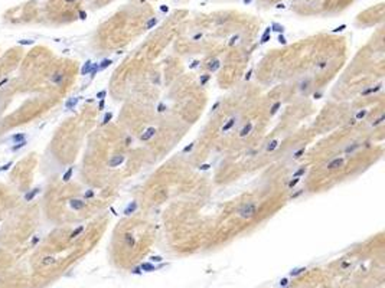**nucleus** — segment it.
<instances>
[{
  "mask_svg": "<svg viewBox=\"0 0 385 288\" xmlns=\"http://www.w3.org/2000/svg\"><path fill=\"white\" fill-rule=\"evenodd\" d=\"M206 67H208V69H209V71L215 72L218 68L221 67V63H219V61H218V59H212V61H209V62H208V65H206Z\"/></svg>",
  "mask_w": 385,
  "mask_h": 288,
  "instance_id": "obj_8",
  "label": "nucleus"
},
{
  "mask_svg": "<svg viewBox=\"0 0 385 288\" xmlns=\"http://www.w3.org/2000/svg\"><path fill=\"white\" fill-rule=\"evenodd\" d=\"M278 41H280L281 43H286V39L283 38V36H281V35H280V36H278Z\"/></svg>",
  "mask_w": 385,
  "mask_h": 288,
  "instance_id": "obj_38",
  "label": "nucleus"
},
{
  "mask_svg": "<svg viewBox=\"0 0 385 288\" xmlns=\"http://www.w3.org/2000/svg\"><path fill=\"white\" fill-rule=\"evenodd\" d=\"M273 28H274V30H277V32H283V30H284V28L280 26V25H274Z\"/></svg>",
  "mask_w": 385,
  "mask_h": 288,
  "instance_id": "obj_29",
  "label": "nucleus"
},
{
  "mask_svg": "<svg viewBox=\"0 0 385 288\" xmlns=\"http://www.w3.org/2000/svg\"><path fill=\"white\" fill-rule=\"evenodd\" d=\"M192 148H193V143H192V144H189V146H186V147H185V148H183V153H189V151L192 150Z\"/></svg>",
  "mask_w": 385,
  "mask_h": 288,
  "instance_id": "obj_28",
  "label": "nucleus"
},
{
  "mask_svg": "<svg viewBox=\"0 0 385 288\" xmlns=\"http://www.w3.org/2000/svg\"><path fill=\"white\" fill-rule=\"evenodd\" d=\"M219 105H221V102H219V101H217V102L214 104V107H212V111H215V110H217Z\"/></svg>",
  "mask_w": 385,
  "mask_h": 288,
  "instance_id": "obj_33",
  "label": "nucleus"
},
{
  "mask_svg": "<svg viewBox=\"0 0 385 288\" xmlns=\"http://www.w3.org/2000/svg\"><path fill=\"white\" fill-rule=\"evenodd\" d=\"M306 171H307V167H304V166H303V167H300V169H299V170H297V171H296V173H294V174H293V177H300V176H303V174H304Z\"/></svg>",
  "mask_w": 385,
  "mask_h": 288,
  "instance_id": "obj_14",
  "label": "nucleus"
},
{
  "mask_svg": "<svg viewBox=\"0 0 385 288\" xmlns=\"http://www.w3.org/2000/svg\"><path fill=\"white\" fill-rule=\"evenodd\" d=\"M278 147V140H271V141L268 143V146H267V151L268 153H271V151H274Z\"/></svg>",
  "mask_w": 385,
  "mask_h": 288,
  "instance_id": "obj_11",
  "label": "nucleus"
},
{
  "mask_svg": "<svg viewBox=\"0 0 385 288\" xmlns=\"http://www.w3.org/2000/svg\"><path fill=\"white\" fill-rule=\"evenodd\" d=\"M209 78H211V76L208 75V74H205V75H202V76H201V80H199V82H201V85H202V87H203V85H205V84L208 82V81H209Z\"/></svg>",
  "mask_w": 385,
  "mask_h": 288,
  "instance_id": "obj_17",
  "label": "nucleus"
},
{
  "mask_svg": "<svg viewBox=\"0 0 385 288\" xmlns=\"http://www.w3.org/2000/svg\"><path fill=\"white\" fill-rule=\"evenodd\" d=\"M131 141H133V140H131V137L129 135V137L126 138V146H130V144H131Z\"/></svg>",
  "mask_w": 385,
  "mask_h": 288,
  "instance_id": "obj_35",
  "label": "nucleus"
},
{
  "mask_svg": "<svg viewBox=\"0 0 385 288\" xmlns=\"http://www.w3.org/2000/svg\"><path fill=\"white\" fill-rule=\"evenodd\" d=\"M156 22H157V20H156V19H151V20H150V22H149V23H147V25H146V29H150V28H151V26H153V25H156Z\"/></svg>",
  "mask_w": 385,
  "mask_h": 288,
  "instance_id": "obj_26",
  "label": "nucleus"
},
{
  "mask_svg": "<svg viewBox=\"0 0 385 288\" xmlns=\"http://www.w3.org/2000/svg\"><path fill=\"white\" fill-rule=\"evenodd\" d=\"M257 203L254 202H247V203H243V205L238 208V216L243 217V219H251V217L256 216L257 213Z\"/></svg>",
  "mask_w": 385,
  "mask_h": 288,
  "instance_id": "obj_1",
  "label": "nucleus"
},
{
  "mask_svg": "<svg viewBox=\"0 0 385 288\" xmlns=\"http://www.w3.org/2000/svg\"><path fill=\"white\" fill-rule=\"evenodd\" d=\"M322 97V92H314V95H313V98H316V100H319Z\"/></svg>",
  "mask_w": 385,
  "mask_h": 288,
  "instance_id": "obj_34",
  "label": "nucleus"
},
{
  "mask_svg": "<svg viewBox=\"0 0 385 288\" xmlns=\"http://www.w3.org/2000/svg\"><path fill=\"white\" fill-rule=\"evenodd\" d=\"M303 154H304V148H300V150H297V151H296V153L293 154V159L297 160V159H300Z\"/></svg>",
  "mask_w": 385,
  "mask_h": 288,
  "instance_id": "obj_18",
  "label": "nucleus"
},
{
  "mask_svg": "<svg viewBox=\"0 0 385 288\" xmlns=\"http://www.w3.org/2000/svg\"><path fill=\"white\" fill-rule=\"evenodd\" d=\"M124 163V156L123 154H117V156H113L111 159L108 160V167H118L120 164Z\"/></svg>",
  "mask_w": 385,
  "mask_h": 288,
  "instance_id": "obj_2",
  "label": "nucleus"
},
{
  "mask_svg": "<svg viewBox=\"0 0 385 288\" xmlns=\"http://www.w3.org/2000/svg\"><path fill=\"white\" fill-rule=\"evenodd\" d=\"M196 65H198V61H195V62H193L192 65H190V68H195V67H196Z\"/></svg>",
  "mask_w": 385,
  "mask_h": 288,
  "instance_id": "obj_40",
  "label": "nucleus"
},
{
  "mask_svg": "<svg viewBox=\"0 0 385 288\" xmlns=\"http://www.w3.org/2000/svg\"><path fill=\"white\" fill-rule=\"evenodd\" d=\"M301 193H303V190H299V192L293 193V195H291V199H296V197H299V196H300V195H301Z\"/></svg>",
  "mask_w": 385,
  "mask_h": 288,
  "instance_id": "obj_31",
  "label": "nucleus"
},
{
  "mask_svg": "<svg viewBox=\"0 0 385 288\" xmlns=\"http://www.w3.org/2000/svg\"><path fill=\"white\" fill-rule=\"evenodd\" d=\"M366 114H368V111H366V110H362V111H359V113L356 114V118H355V120H361V118H364Z\"/></svg>",
  "mask_w": 385,
  "mask_h": 288,
  "instance_id": "obj_20",
  "label": "nucleus"
},
{
  "mask_svg": "<svg viewBox=\"0 0 385 288\" xmlns=\"http://www.w3.org/2000/svg\"><path fill=\"white\" fill-rule=\"evenodd\" d=\"M326 67H327V61H326V59H323V61L317 62V68H319V69H323V68H326Z\"/></svg>",
  "mask_w": 385,
  "mask_h": 288,
  "instance_id": "obj_22",
  "label": "nucleus"
},
{
  "mask_svg": "<svg viewBox=\"0 0 385 288\" xmlns=\"http://www.w3.org/2000/svg\"><path fill=\"white\" fill-rule=\"evenodd\" d=\"M252 131V123H247V124L244 125L243 128L239 130V133H238V135L241 138H244V137H247V135H250V133Z\"/></svg>",
  "mask_w": 385,
  "mask_h": 288,
  "instance_id": "obj_5",
  "label": "nucleus"
},
{
  "mask_svg": "<svg viewBox=\"0 0 385 288\" xmlns=\"http://www.w3.org/2000/svg\"><path fill=\"white\" fill-rule=\"evenodd\" d=\"M157 111H159V113H163V111H164V104H163V102H160V104L157 105Z\"/></svg>",
  "mask_w": 385,
  "mask_h": 288,
  "instance_id": "obj_30",
  "label": "nucleus"
},
{
  "mask_svg": "<svg viewBox=\"0 0 385 288\" xmlns=\"http://www.w3.org/2000/svg\"><path fill=\"white\" fill-rule=\"evenodd\" d=\"M103 108H104V101H101L100 102V110H103Z\"/></svg>",
  "mask_w": 385,
  "mask_h": 288,
  "instance_id": "obj_39",
  "label": "nucleus"
},
{
  "mask_svg": "<svg viewBox=\"0 0 385 288\" xmlns=\"http://www.w3.org/2000/svg\"><path fill=\"white\" fill-rule=\"evenodd\" d=\"M299 182H300V177H293V179L289 182V189H293L294 186L299 183Z\"/></svg>",
  "mask_w": 385,
  "mask_h": 288,
  "instance_id": "obj_16",
  "label": "nucleus"
},
{
  "mask_svg": "<svg viewBox=\"0 0 385 288\" xmlns=\"http://www.w3.org/2000/svg\"><path fill=\"white\" fill-rule=\"evenodd\" d=\"M381 89V84H378V85H375V87H372V88H368V89H365V91H362V95H369V94H374V92H377V91H379Z\"/></svg>",
  "mask_w": 385,
  "mask_h": 288,
  "instance_id": "obj_9",
  "label": "nucleus"
},
{
  "mask_svg": "<svg viewBox=\"0 0 385 288\" xmlns=\"http://www.w3.org/2000/svg\"><path fill=\"white\" fill-rule=\"evenodd\" d=\"M136 209H137V202H131V203H130V205L126 208L124 213H126V215H131V213H133Z\"/></svg>",
  "mask_w": 385,
  "mask_h": 288,
  "instance_id": "obj_10",
  "label": "nucleus"
},
{
  "mask_svg": "<svg viewBox=\"0 0 385 288\" xmlns=\"http://www.w3.org/2000/svg\"><path fill=\"white\" fill-rule=\"evenodd\" d=\"M111 118H113V114H111V113H108V114H107V115H105V117H104V124H107V123H108L110 120H111Z\"/></svg>",
  "mask_w": 385,
  "mask_h": 288,
  "instance_id": "obj_27",
  "label": "nucleus"
},
{
  "mask_svg": "<svg viewBox=\"0 0 385 288\" xmlns=\"http://www.w3.org/2000/svg\"><path fill=\"white\" fill-rule=\"evenodd\" d=\"M124 241H126V245L129 248H133L134 245H136V239H134V236L131 234H126V235H124Z\"/></svg>",
  "mask_w": 385,
  "mask_h": 288,
  "instance_id": "obj_7",
  "label": "nucleus"
},
{
  "mask_svg": "<svg viewBox=\"0 0 385 288\" xmlns=\"http://www.w3.org/2000/svg\"><path fill=\"white\" fill-rule=\"evenodd\" d=\"M82 230H84V228H82V226H80V228H78V229H75V230H74V232H72V234H71V238H74V236H77V235H80L81 232H82Z\"/></svg>",
  "mask_w": 385,
  "mask_h": 288,
  "instance_id": "obj_23",
  "label": "nucleus"
},
{
  "mask_svg": "<svg viewBox=\"0 0 385 288\" xmlns=\"http://www.w3.org/2000/svg\"><path fill=\"white\" fill-rule=\"evenodd\" d=\"M151 259H153V261H156V262H159V261H162V258H160V256H153V258H151Z\"/></svg>",
  "mask_w": 385,
  "mask_h": 288,
  "instance_id": "obj_37",
  "label": "nucleus"
},
{
  "mask_svg": "<svg viewBox=\"0 0 385 288\" xmlns=\"http://www.w3.org/2000/svg\"><path fill=\"white\" fill-rule=\"evenodd\" d=\"M142 2H144V0H142Z\"/></svg>",
  "mask_w": 385,
  "mask_h": 288,
  "instance_id": "obj_41",
  "label": "nucleus"
},
{
  "mask_svg": "<svg viewBox=\"0 0 385 288\" xmlns=\"http://www.w3.org/2000/svg\"><path fill=\"white\" fill-rule=\"evenodd\" d=\"M280 107H281V102H280V101L274 102V105L271 107V111H270V114H271V115H274V114L278 111V108H280Z\"/></svg>",
  "mask_w": 385,
  "mask_h": 288,
  "instance_id": "obj_13",
  "label": "nucleus"
},
{
  "mask_svg": "<svg viewBox=\"0 0 385 288\" xmlns=\"http://www.w3.org/2000/svg\"><path fill=\"white\" fill-rule=\"evenodd\" d=\"M209 167H211L209 164H202V166L199 167V169H201V170H208V169H209Z\"/></svg>",
  "mask_w": 385,
  "mask_h": 288,
  "instance_id": "obj_32",
  "label": "nucleus"
},
{
  "mask_svg": "<svg viewBox=\"0 0 385 288\" xmlns=\"http://www.w3.org/2000/svg\"><path fill=\"white\" fill-rule=\"evenodd\" d=\"M156 131H157V130H156L155 127H149V128L140 135V140H142V141H149V140L156 134Z\"/></svg>",
  "mask_w": 385,
  "mask_h": 288,
  "instance_id": "obj_3",
  "label": "nucleus"
},
{
  "mask_svg": "<svg viewBox=\"0 0 385 288\" xmlns=\"http://www.w3.org/2000/svg\"><path fill=\"white\" fill-rule=\"evenodd\" d=\"M72 208L74 209H81V208H84V202H81V200H72Z\"/></svg>",
  "mask_w": 385,
  "mask_h": 288,
  "instance_id": "obj_15",
  "label": "nucleus"
},
{
  "mask_svg": "<svg viewBox=\"0 0 385 288\" xmlns=\"http://www.w3.org/2000/svg\"><path fill=\"white\" fill-rule=\"evenodd\" d=\"M97 97H98V98H104V97H105V91H101Z\"/></svg>",
  "mask_w": 385,
  "mask_h": 288,
  "instance_id": "obj_36",
  "label": "nucleus"
},
{
  "mask_svg": "<svg viewBox=\"0 0 385 288\" xmlns=\"http://www.w3.org/2000/svg\"><path fill=\"white\" fill-rule=\"evenodd\" d=\"M359 146H361L359 143H353L352 146H348L346 148H345V153H352V151H355V150H356V148H358V147H359Z\"/></svg>",
  "mask_w": 385,
  "mask_h": 288,
  "instance_id": "obj_12",
  "label": "nucleus"
},
{
  "mask_svg": "<svg viewBox=\"0 0 385 288\" xmlns=\"http://www.w3.org/2000/svg\"><path fill=\"white\" fill-rule=\"evenodd\" d=\"M384 120H385V117H384V115H381V117L378 118L377 121H375V123H372V127H377V125L382 124V121H384Z\"/></svg>",
  "mask_w": 385,
  "mask_h": 288,
  "instance_id": "obj_24",
  "label": "nucleus"
},
{
  "mask_svg": "<svg viewBox=\"0 0 385 288\" xmlns=\"http://www.w3.org/2000/svg\"><path fill=\"white\" fill-rule=\"evenodd\" d=\"M110 63H111V61H110V59H105V61H103V63H101L100 68H107Z\"/></svg>",
  "mask_w": 385,
  "mask_h": 288,
  "instance_id": "obj_25",
  "label": "nucleus"
},
{
  "mask_svg": "<svg viewBox=\"0 0 385 288\" xmlns=\"http://www.w3.org/2000/svg\"><path fill=\"white\" fill-rule=\"evenodd\" d=\"M303 271H306L304 268H297V269H294V271H291L290 272V275L291 277H294V275H299V274H301Z\"/></svg>",
  "mask_w": 385,
  "mask_h": 288,
  "instance_id": "obj_21",
  "label": "nucleus"
},
{
  "mask_svg": "<svg viewBox=\"0 0 385 288\" xmlns=\"http://www.w3.org/2000/svg\"><path fill=\"white\" fill-rule=\"evenodd\" d=\"M235 124H237V117H232V118H230V120H228V121H226L225 124L222 125V128H221V133H228V131H230V130L232 128V127H234Z\"/></svg>",
  "mask_w": 385,
  "mask_h": 288,
  "instance_id": "obj_6",
  "label": "nucleus"
},
{
  "mask_svg": "<svg viewBox=\"0 0 385 288\" xmlns=\"http://www.w3.org/2000/svg\"><path fill=\"white\" fill-rule=\"evenodd\" d=\"M309 84H310V80L303 81V82L300 84V89H301V91H304V89H307V88H309Z\"/></svg>",
  "mask_w": 385,
  "mask_h": 288,
  "instance_id": "obj_19",
  "label": "nucleus"
},
{
  "mask_svg": "<svg viewBox=\"0 0 385 288\" xmlns=\"http://www.w3.org/2000/svg\"><path fill=\"white\" fill-rule=\"evenodd\" d=\"M343 161H345V160H343L342 157H339V159H333L330 163H327V170H336V169H339V167L343 166Z\"/></svg>",
  "mask_w": 385,
  "mask_h": 288,
  "instance_id": "obj_4",
  "label": "nucleus"
}]
</instances>
